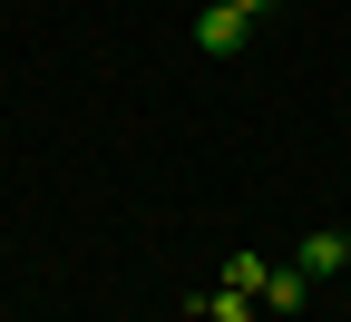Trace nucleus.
Returning <instances> with one entry per match:
<instances>
[{
	"label": "nucleus",
	"instance_id": "obj_2",
	"mask_svg": "<svg viewBox=\"0 0 351 322\" xmlns=\"http://www.w3.org/2000/svg\"><path fill=\"white\" fill-rule=\"evenodd\" d=\"M195 312H205V322H254V284H225V293H205Z\"/></svg>",
	"mask_w": 351,
	"mask_h": 322
},
{
	"label": "nucleus",
	"instance_id": "obj_4",
	"mask_svg": "<svg viewBox=\"0 0 351 322\" xmlns=\"http://www.w3.org/2000/svg\"><path fill=\"white\" fill-rule=\"evenodd\" d=\"M302 284H313L302 264H293V273H263V303H274V312H293V303H302Z\"/></svg>",
	"mask_w": 351,
	"mask_h": 322
},
{
	"label": "nucleus",
	"instance_id": "obj_3",
	"mask_svg": "<svg viewBox=\"0 0 351 322\" xmlns=\"http://www.w3.org/2000/svg\"><path fill=\"white\" fill-rule=\"evenodd\" d=\"M341 254H351V235H302V273H341Z\"/></svg>",
	"mask_w": 351,
	"mask_h": 322
},
{
	"label": "nucleus",
	"instance_id": "obj_1",
	"mask_svg": "<svg viewBox=\"0 0 351 322\" xmlns=\"http://www.w3.org/2000/svg\"><path fill=\"white\" fill-rule=\"evenodd\" d=\"M244 30H254V20L234 10V0H205V10H195V49H215V59H234V49H244Z\"/></svg>",
	"mask_w": 351,
	"mask_h": 322
},
{
	"label": "nucleus",
	"instance_id": "obj_6",
	"mask_svg": "<svg viewBox=\"0 0 351 322\" xmlns=\"http://www.w3.org/2000/svg\"><path fill=\"white\" fill-rule=\"evenodd\" d=\"M341 273H351V254H341Z\"/></svg>",
	"mask_w": 351,
	"mask_h": 322
},
{
	"label": "nucleus",
	"instance_id": "obj_5",
	"mask_svg": "<svg viewBox=\"0 0 351 322\" xmlns=\"http://www.w3.org/2000/svg\"><path fill=\"white\" fill-rule=\"evenodd\" d=\"M234 10H244V20H263V10H274V0H234Z\"/></svg>",
	"mask_w": 351,
	"mask_h": 322
}]
</instances>
